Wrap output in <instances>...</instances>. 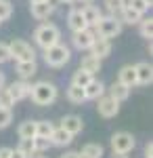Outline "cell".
<instances>
[{
    "instance_id": "25",
    "label": "cell",
    "mask_w": 153,
    "mask_h": 158,
    "mask_svg": "<svg viewBox=\"0 0 153 158\" xmlns=\"http://www.w3.org/2000/svg\"><path fill=\"white\" fill-rule=\"evenodd\" d=\"M92 78H94L92 74H88L86 70L78 68V70L73 72V76H71V82H73V85H78V86H86L90 80H92Z\"/></svg>"
},
{
    "instance_id": "22",
    "label": "cell",
    "mask_w": 153,
    "mask_h": 158,
    "mask_svg": "<svg viewBox=\"0 0 153 158\" xmlns=\"http://www.w3.org/2000/svg\"><path fill=\"white\" fill-rule=\"evenodd\" d=\"M109 95L116 99V101H126V99L130 97V86L122 85V82H113V85L109 86Z\"/></svg>"
},
{
    "instance_id": "3",
    "label": "cell",
    "mask_w": 153,
    "mask_h": 158,
    "mask_svg": "<svg viewBox=\"0 0 153 158\" xmlns=\"http://www.w3.org/2000/svg\"><path fill=\"white\" fill-rule=\"evenodd\" d=\"M69 59H71L69 47H65L61 42H55L53 47L44 49V61H46V65H50V68H63Z\"/></svg>"
},
{
    "instance_id": "15",
    "label": "cell",
    "mask_w": 153,
    "mask_h": 158,
    "mask_svg": "<svg viewBox=\"0 0 153 158\" xmlns=\"http://www.w3.org/2000/svg\"><path fill=\"white\" fill-rule=\"evenodd\" d=\"M67 25H69L71 32H78V30H84V27H88V23H86V19H84V15L80 9H71L69 15H67Z\"/></svg>"
},
{
    "instance_id": "14",
    "label": "cell",
    "mask_w": 153,
    "mask_h": 158,
    "mask_svg": "<svg viewBox=\"0 0 153 158\" xmlns=\"http://www.w3.org/2000/svg\"><path fill=\"white\" fill-rule=\"evenodd\" d=\"M71 141H73V135L67 133V131L61 129V127L59 129L55 127V131L50 133V143H53L55 148H65V146H69Z\"/></svg>"
},
{
    "instance_id": "36",
    "label": "cell",
    "mask_w": 153,
    "mask_h": 158,
    "mask_svg": "<svg viewBox=\"0 0 153 158\" xmlns=\"http://www.w3.org/2000/svg\"><path fill=\"white\" fill-rule=\"evenodd\" d=\"M11 49H9V44L6 42H0V63H6V61H11Z\"/></svg>"
},
{
    "instance_id": "23",
    "label": "cell",
    "mask_w": 153,
    "mask_h": 158,
    "mask_svg": "<svg viewBox=\"0 0 153 158\" xmlns=\"http://www.w3.org/2000/svg\"><path fill=\"white\" fill-rule=\"evenodd\" d=\"M67 99H69L71 103H84L86 101V93H84V86H78L71 82L67 86Z\"/></svg>"
},
{
    "instance_id": "38",
    "label": "cell",
    "mask_w": 153,
    "mask_h": 158,
    "mask_svg": "<svg viewBox=\"0 0 153 158\" xmlns=\"http://www.w3.org/2000/svg\"><path fill=\"white\" fill-rule=\"evenodd\" d=\"M61 158H82V156H80V152H73V150H71V152H65V154H61Z\"/></svg>"
},
{
    "instance_id": "11",
    "label": "cell",
    "mask_w": 153,
    "mask_h": 158,
    "mask_svg": "<svg viewBox=\"0 0 153 158\" xmlns=\"http://www.w3.org/2000/svg\"><path fill=\"white\" fill-rule=\"evenodd\" d=\"M134 70H136V85H151V82H153V68H151V63L141 61V63L134 65Z\"/></svg>"
},
{
    "instance_id": "26",
    "label": "cell",
    "mask_w": 153,
    "mask_h": 158,
    "mask_svg": "<svg viewBox=\"0 0 153 158\" xmlns=\"http://www.w3.org/2000/svg\"><path fill=\"white\" fill-rule=\"evenodd\" d=\"M53 131H55V124L50 120H36V135L50 139V133H53Z\"/></svg>"
},
{
    "instance_id": "46",
    "label": "cell",
    "mask_w": 153,
    "mask_h": 158,
    "mask_svg": "<svg viewBox=\"0 0 153 158\" xmlns=\"http://www.w3.org/2000/svg\"><path fill=\"white\" fill-rule=\"evenodd\" d=\"M80 2H92V0H80Z\"/></svg>"
},
{
    "instance_id": "5",
    "label": "cell",
    "mask_w": 153,
    "mask_h": 158,
    "mask_svg": "<svg viewBox=\"0 0 153 158\" xmlns=\"http://www.w3.org/2000/svg\"><path fill=\"white\" fill-rule=\"evenodd\" d=\"M136 146V139L134 135L128 131H120V133L111 135V150L113 152H122V154H130Z\"/></svg>"
},
{
    "instance_id": "12",
    "label": "cell",
    "mask_w": 153,
    "mask_h": 158,
    "mask_svg": "<svg viewBox=\"0 0 153 158\" xmlns=\"http://www.w3.org/2000/svg\"><path fill=\"white\" fill-rule=\"evenodd\" d=\"M88 51H92V55H96L99 59H103V57H109L111 55V42H109V38H101L96 36L92 42V47Z\"/></svg>"
},
{
    "instance_id": "32",
    "label": "cell",
    "mask_w": 153,
    "mask_h": 158,
    "mask_svg": "<svg viewBox=\"0 0 153 158\" xmlns=\"http://www.w3.org/2000/svg\"><path fill=\"white\" fill-rule=\"evenodd\" d=\"M48 148H53V143H50L48 137H40V135L34 137V150L36 152H46Z\"/></svg>"
},
{
    "instance_id": "41",
    "label": "cell",
    "mask_w": 153,
    "mask_h": 158,
    "mask_svg": "<svg viewBox=\"0 0 153 158\" xmlns=\"http://www.w3.org/2000/svg\"><path fill=\"white\" fill-rule=\"evenodd\" d=\"M80 0H61V4H69V6H76Z\"/></svg>"
},
{
    "instance_id": "44",
    "label": "cell",
    "mask_w": 153,
    "mask_h": 158,
    "mask_svg": "<svg viewBox=\"0 0 153 158\" xmlns=\"http://www.w3.org/2000/svg\"><path fill=\"white\" fill-rule=\"evenodd\" d=\"M29 158H46V156H40V154H36V152H34V154H32Z\"/></svg>"
},
{
    "instance_id": "33",
    "label": "cell",
    "mask_w": 153,
    "mask_h": 158,
    "mask_svg": "<svg viewBox=\"0 0 153 158\" xmlns=\"http://www.w3.org/2000/svg\"><path fill=\"white\" fill-rule=\"evenodd\" d=\"M13 106H15V99L11 97V93H9V89H0V108H11L13 110Z\"/></svg>"
},
{
    "instance_id": "20",
    "label": "cell",
    "mask_w": 153,
    "mask_h": 158,
    "mask_svg": "<svg viewBox=\"0 0 153 158\" xmlns=\"http://www.w3.org/2000/svg\"><path fill=\"white\" fill-rule=\"evenodd\" d=\"M80 11H82L84 19H86V23H88V27H94V25H96V21L103 17V15H101V11H99V6H94V4H84Z\"/></svg>"
},
{
    "instance_id": "27",
    "label": "cell",
    "mask_w": 153,
    "mask_h": 158,
    "mask_svg": "<svg viewBox=\"0 0 153 158\" xmlns=\"http://www.w3.org/2000/svg\"><path fill=\"white\" fill-rule=\"evenodd\" d=\"M17 133L19 137L23 139V137H36V120H25L19 124V129H17Z\"/></svg>"
},
{
    "instance_id": "1",
    "label": "cell",
    "mask_w": 153,
    "mask_h": 158,
    "mask_svg": "<svg viewBox=\"0 0 153 158\" xmlns=\"http://www.w3.org/2000/svg\"><path fill=\"white\" fill-rule=\"evenodd\" d=\"M29 97H32V101H34L36 106H50V103L57 101L59 91H57V86L53 85V82L40 80V82L29 86Z\"/></svg>"
},
{
    "instance_id": "31",
    "label": "cell",
    "mask_w": 153,
    "mask_h": 158,
    "mask_svg": "<svg viewBox=\"0 0 153 158\" xmlns=\"http://www.w3.org/2000/svg\"><path fill=\"white\" fill-rule=\"evenodd\" d=\"M17 150H19V152H23L25 156L29 158L36 152V150H34V137H23V139L19 141V148H17Z\"/></svg>"
},
{
    "instance_id": "4",
    "label": "cell",
    "mask_w": 153,
    "mask_h": 158,
    "mask_svg": "<svg viewBox=\"0 0 153 158\" xmlns=\"http://www.w3.org/2000/svg\"><path fill=\"white\" fill-rule=\"evenodd\" d=\"M122 21H120L116 15H109V17H101L96 25H94V34L101 38H116L122 34Z\"/></svg>"
},
{
    "instance_id": "24",
    "label": "cell",
    "mask_w": 153,
    "mask_h": 158,
    "mask_svg": "<svg viewBox=\"0 0 153 158\" xmlns=\"http://www.w3.org/2000/svg\"><path fill=\"white\" fill-rule=\"evenodd\" d=\"M80 156L82 158H103V148L99 143H86L80 150Z\"/></svg>"
},
{
    "instance_id": "8",
    "label": "cell",
    "mask_w": 153,
    "mask_h": 158,
    "mask_svg": "<svg viewBox=\"0 0 153 158\" xmlns=\"http://www.w3.org/2000/svg\"><path fill=\"white\" fill-rule=\"evenodd\" d=\"M94 38H96L94 30H90V27H84V30H78V32H73V34H71V42H73V47H76V49L88 51L90 47H92Z\"/></svg>"
},
{
    "instance_id": "30",
    "label": "cell",
    "mask_w": 153,
    "mask_h": 158,
    "mask_svg": "<svg viewBox=\"0 0 153 158\" xmlns=\"http://www.w3.org/2000/svg\"><path fill=\"white\" fill-rule=\"evenodd\" d=\"M105 9L109 11V15H118L124 6H126V0H103Z\"/></svg>"
},
{
    "instance_id": "37",
    "label": "cell",
    "mask_w": 153,
    "mask_h": 158,
    "mask_svg": "<svg viewBox=\"0 0 153 158\" xmlns=\"http://www.w3.org/2000/svg\"><path fill=\"white\" fill-rule=\"evenodd\" d=\"M145 158H153V143L151 141L145 143Z\"/></svg>"
},
{
    "instance_id": "40",
    "label": "cell",
    "mask_w": 153,
    "mask_h": 158,
    "mask_svg": "<svg viewBox=\"0 0 153 158\" xmlns=\"http://www.w3.org/2000/svg\"><path fill=\"white\" fill-rule=\"evenodd\" d=\"M11 158H27V156H25L23 152H19V150H13V152H11Z\"/></svg>"
},
{
    "instance_id": "21",
    "label": "cell",
    "mask_w": 153,
    "mask_h": 158,
    "mask_svg": "<svg viewBox=\"0 0 153 158\" xmlns=\"http://www.w3.org/2000/svg\"><path fill=\"white\" fill-rule=\"evenodd\" d=\"M80 68L94 76L96 72H101V59H99L96 55H92V53H90V55H84L82 61H80Z\"/></svg>"
},
{
    "instance_id": "39",
    "label": "cell",
    "mask_w": 153,
    "mask_h": 158,
    "mask_svg": "<svg viewBox=\"0 0 153 158\" xmlns=\"http://www.w3.org/2000/svg\"><path fill=\"white\" fill-rule=\"evenodd\" d=\"M11 148H0V158H11Z\"/></svg>"
},
{
    "instance_id": "28",
    "label": "cell",
    "mask_w": 153,
    "mask_h": 158,
    "mask_svg": "<svg viewBox=\"0 0 153 158\" xmlns=\"http://www.w3.org/2000/svg\"><path fill=\"white\" fill-rule=\"evenodd\" d=\"M139 32H141L143 38H147V40H151L153 38V19H141L139 21Z\"/></svg>"
},
{
    "instance_id": "34",
    "label": "cell",
    "mask_w": 153,
    "mask_h": 158,
    "mask_svg": "<svg viewBox=\"0 0 153 158\" xmlns=\"http://www.w3.org/2000/svg\"><path fill=\"white\" fill-rule=\"evenodd\" d=\"M13 122V110L11 108H0V129H6Z\"/></svg>"
},
{
    "instance_id": "35",
    "label": "cell",
    "mask_w": 153,
    "mask_h": 158,
    "mask_svg": "<svg viewBox=\"0 0 153 158\" xmlns=\"http://www.w3.org/2000/svg\"><path fill=\"white\" fill-rule=\"evenodd\" d=\"M11 15H13V4L9 0H0V21L11 19Z\"/></svg>"
},
{
    "instance_id": "42",
    "label": "cell",
    "mask_w": 153,
    "mask_h": 158,
    "mask_svg": "<svg viewBox=\"0 0 153 158\" xmlns=\"http://www.w3.org/2000/svg\"><path fill=\"white\" fill-rule=\"evenodd\" d=\"M111 158H128V154H122V152H113Z\"/></svg>"
},
{
    "instance_id": "2",
    "label": "cell",
    "mask_w": 153,
    "mask_h": 158,
    "mask_svg": "<svg viewBox=\"0 0 153 158\" xmlns=\"http://www.w3.org/2000/svg\"><path fill=\"white\" fill-rule=\"evenodd\" d=\"M59 38H61V32L55 23H42V25H38L34 32V40L40 49L53 47L55 42H59Z\"/></svg>"
},
{
    "instance_id": "17",
    "label": "cell",
    "mask_w": 153,
    "mask_h": 158,
    "mask_svg": "<svg viewBox=\"0 0 153 158\" xmlns=\"http://www.w3.org/2000/svg\"><path fill=\"white\" fill-rule=\"evenodd\" d=\"M118 82L130 86V89L136 85V70H134V65H122V68H120V72H118Z\"/></svg>"
},
{
    "instance_id": "19",
    "label": "cell",
    "mask_w": 153,
    "mask_h": 158,
    "mask_svg": "<svg viewBox=\"0 0 153 158\" xmlns=\"http://www.w3.org/2000/svg\"><path fill=\"white\" fill-rule=\"evenodd\" d=\"M84 93H86V99H94V101H96L101 95H105V85H103L101 80H94L92 78L88 85L84 86Z\"/></svg>"
},
{
    "instance_id": "10",
    "label": "cell",
    "mask_w": 153,
    "mask_h": 158,
    "mask_svg": "<svg viewBox=\"0 0 153 158\" xmlns=\"http://www.w3.org/2000/svg\"><path fill=\"white\" fill-rule=\"evenodd\" d=\"M61 129H65L67 133H71L73 137H76L78 133H82L84 122H82L80 116H76V114H67V116L61 118Z\"/></svg>"
},
{
    "instance_id": "13",
    "label": "cell",
    "mask_w": 153,
    "mask_h": 158,
    "mask_svg": "<svg viewBox=\"0 0 153 158\" xmlns=\"http://www.w3.org/2000/svg\"><path fill=\"white\" fill-rule=\"evenodd\" d=\"M29 82L27 80H17V82H13V85H9V93H11V97L15 99V101H21V99L29 97Z\"/></svg>"
},
{
    "instance_id": "47",
    "label": "cell",
    "mask_w": 153,
    "mask_h": 158,
    "mask_svg": "<svg viewBox=\"0 0 153 158\" xmlns=\"http://www.w3.org/2000/svg\"><path fill=\"white\" fill-rule=\"evenodd\" d=\"M0 23H2V21H0Z\"/></svg>"
},
{
    "instance_id": "45",
    "label": "cell",
    "mask_w": 153,
    "mask_h": 158,
    "mask_svg": "<svg viewBox=\"0 0 153 158\" xmlns=\"http://www.w3.org/2000/svg\"><path fill=\"white\" fill-rule=\"evenodd\" d=\"M29 2H42V0H29Z\"/></svg>"
},
{
    "instance_id": "29",
    "label": "cell",
    "mask_w": 153,
    "mask_h": 158,
    "mask_svg": "<svg viewBox=\"0 0 153 158\" xmlns=\"http://www.w3.org/2000/svg\"><path fill=\"white\" fill-rule=\"evenodd\" d=\"M126 4L132 6L134 11H139L141 15H145V13L151 9V0H126Z\"/></svg>"
},
{
    "instance_id": "9",
    "label": "cell",
    "mask_w": 153,
    "mask_h": 158,
    "mask_svg": "<svg viewBox=\"0 0 153 158\" xmlns=\"http://www.w3.org/2000/svg\"><path fill=\"white\" fill-rule=\"evenodd\" d=\"M29 11H32V17L42 21V19H48L53 13H55V4H50V0H42V2H29Z\"/></svg>"
},
{
    "instance_id": "16",
    "label": "cell",
    "mask_w": 153,
    "mask_h": 158,
    "mask_svg": "<svg viewBox=\"0 0 153 158\" xmlns=\"http://www.w3.org/2000/svg\"><path fill=\"white\" fill-rule=\"evenodd\" d=\"M15 70H17V74H19L21 80H29L32 76H36L38 65H36V59H32V61H17Z\"/></svg>"
},
{
    "instance_id": "7",
    "label": "cell",
    "mask_w": 153,
    "mask_h": 158,
    "mask_svg": "<svg viewBox=\"0 0 153 158\" xmlns=\"http://www.w3.org/2000/svg\"><path fill=\"white\" fill-rule=\"evenodd\" d=\"M96 112L103 118H113V116H118V112H120V101H116L111 95H101L96 99Z\"/></svg>"
},
{
    "instance_id": "18",
    "label": "cell",
    "mask_w": 153,
    "mask_h": 158,
    "mask_svg": "<svg viewBox=\"0 0 153 158\" xmlns=\"http://www.w3.org/2000/svg\"><path fill=\"white\" fill-rule=\"evenodd\" d=\"M116 17H118L122 23H128V25H134V23H139V21L143 19L141 13L134 11V9H132V6H128V4H126V6H124V9L116 15Z\"/></svg>"
},
{
    "instance_id": "43",
    "label": "cell",
    "mask_w": 153,
    "mask_h": 158,
    "mask_svg": "<svg viewBox=\"0 0 153 158\" xmlns=\"http://www.w3.org/2000/svg\"><path fill=\"white\" fill-rule=\"evenodd\" d=\"M4 82H6V80H4V74L0 72V89H2V86H4Z\"/></svg>"
},
{
    "instance_id": "6",
    "label": "cell",
    "mask_w": 153,
    "mask_h": 158,
    "mask_svg": "<svg viewBox=\"0 0 153 158\" xmlns=\"http://www.w3.org/2000/svg\"><path fill=\"white\" fill-rule=\"evenodd\" d=\"M9 49H11V57L15 61H32L36 59V51L25 42V40H13L11 44H9Z\"/></svg>"
}]
</instances>
